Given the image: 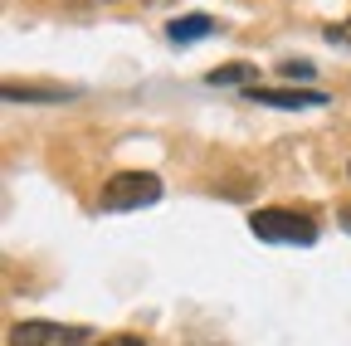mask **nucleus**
<instances>
[{
    "label": "nucleus",
    "mask_w": 351,
    "mask_h": 346,
    "mask_svg": "<svg viewBox=\"0 0 351 346\" xmlns=\"http://www.w3.org/2000/svg\"><path fill=\"white\" fill-rule=\"evenodd\" d=\"M249 230H254L263 244H293V249L317 244V220H313V214H302V210H283V205L254 210V214H249Z\"/></svg>",
    "instance_id": "nucleus-1"
},
{
    "label": "nucleus",
    "mask_w": 351,
    "mask_h": 346,
    "mask_svg": "<svg viewBox=\"0 0 351 346\" xmlns=\"http://www.w3.org/2000/svg\"><path fill=\"white\" fill-rule=\"evenodd\" d=\"M161 200V176L152 171H117L103 186V210H142Z\"/></svg>",
    "instance_id": "nucleus-2"
},
{
    "label": "nucleus",
    "mask_w": 351,
    "mask_h": 346,
    "mask_svg": "<svg viewBox=\"0 0 351 346\" xmlns=\"http://www.w3.org/2000/svg\"><path fill=\"white\" fill-rule=\"evenodd\" d=\"M10 346H93V332L64 322H15Z\"/></svg>",
    "instance_id": "nucleus-3"
},
{
    "label": "nucleus",
    "mask_w": 351,
    "mask_h": 346,
    "mask_svg": "<svg viewBox=\"0 0 351 346\" xmlns=\"http://www.w3.org/2000/svg\"><path fill=\"white\" fill-rule=\"evenodd\" d=\"M249 98L254 103H269V108H322L327 103V93L322 88H249Z\"/></svg>",
    "instance_id": "nucleus-4"
},
{
    "label": "nucleus",
    "mask_w": 351,
    "mask_h": 346,
    "mask_svg": "<svg viewBox=\"0 0 351 346\" xmlns=\"http://www.w3.org/2000/svg\"><path fill=\"white\" fill-rule=\"evenodd\" d=\"M205 34H215V20L210 15H186V20H171L166 25L171 45H195V39H205Z\"/></svg>",
    "instance_id": "nucleus-5"
},
{
    "label": "nucleus",
    "mask_w": 351,
    "mask_h": 346,
    "mask_svg": "<svg viewBox=\"0 0 351 346\" xmlns=\"http://www.w3.org/2000/svg\"><path fill=\"white\" fill-rule=\"evenodd\" d=\"M205 83H215V88H225V83H244V93L258 88V69L254 64H219L205 73Z\"/></svg>",
    "instance_id": "nucleus-6"
},
{
    "label": "nucleus",
    "mask_w": 351,
    "mask_h": 346,
    "mask_svg": "<svg viewBox=\"0 0 351 346\" xmlns=\"http://www.w3.org/2000/svg\"><path fill=\"white\" fill-rule=\"evenodd\" d=\"M5 98L10 103H64V98H73V88H25V83H5Z\"/></svg>",
    "instance_id": "nucleus-7"
},
{
    "label": "nucleus",
    "mask_w": 351,
    "mask_h": 346,
    "mask_svg": "<svg viewBox=\"0 0 351 346\" xmlns=\"http://www.w3.org/2000/svg\"><path fill=\"white\" fill-rule=\"evenodd\" d=\"M278 69H283V78H313V64L307 59H283Z\"/></svg>",
    "instance_id": "nucleus-8"
},
{
    "label": "nucleus",
    "mask_w": 351,
    "mask_h": 346,
    "mask_svg": "<svg viewBox=\"0 0 351 346\" xmlns=\"http://www.w3.org/2000/svg\"><path fill=\"white\" fill-rule=\"evenodd\" d=\"M327 39H332V45H346V49H351V20H341V25H327Z\"/></svg>",
    "instance_id": "nucleus-9"
},
{
    "label": "nucleus",
    "mask_w": 351,
    "mask_h": 346,
    "mask_svg": "<svg viewBox=\"0 0 351 346\" xmlns=\"http://www.w3.org/2000/svg\"><path fill=\"white\" fill-rule=\"evenodd\" d=\"M93 346H147V341L132 336V332H117V336H103V341H93Z\"/></svg>",
    "instance_id": "nucleus-10"
},
{
    "label": "nucleus",
    "mask_w": 351,
    "mask_h": 346,
    "mask_svg": "<svg viewBox=\"0 0 351 346\" xmlns=\"http://www.w3.org/2000/svg\"><path fill=\"white\" fill-rule=\"evenodd\" d=\"M341 225H346V234H351V205H346V210H341Z\"/></svg>",
    "instance_id": "nucleus-11"
},
{
    "label": "nucleus",
    "mask_w": 351,
    "mask_h": 346,
    "mask_svg": "<svg viewBox=\"0 0 351 346\" xmlns=\"http://www.w3.org/2000/svg\"><path fill=\"white\" fill-rule=\"evenodd\" d=\"M346 176H351V161H346Z\"/></svg>",
    "instance_id": "nucleus-12"
}]
</instances>
